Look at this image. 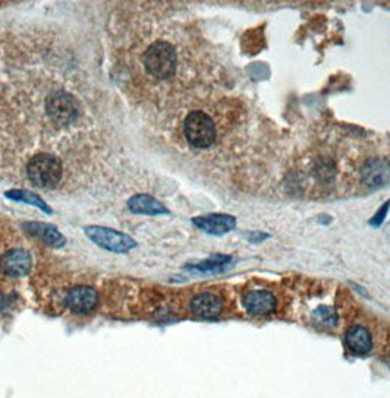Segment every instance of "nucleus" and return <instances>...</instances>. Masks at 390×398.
<instances>
[{"mask_svg": "<svg viewBox=\"0 0 390 398\" xmlns=\"http://www.w3.org/2000/svg\"><path fill=\"white\" fill-rule=\"evenodd\" d=\"M314 316H315V319L320 321L322 324H326V325L336 324V313H334V311L330 309V308H326V306L319 308L317 311L314 312Z\"/></svg>", "mask_w": 390, "mask_h": 398, "instance_id": "a211bd4d", "label": "nucleus"}, {"mask_svg": "<svg viewBox=\"0 0 390 398\" xmlns=\"http://www.w3.org/2000/svg\"><path fill=\"white\" fill-rule=\"evenodd\" d=\"M24 230L34 237L42 239L49 246H53V248H62V246L66 242L63 235L51 224L27 223V224H24Z\"/></svg>", "mask_w": 390, "mask_h": 398, "instance_id": "f8f14e48", "label": "nucleus"}, {"mask_svg": "<svg viewBox=\"0 0 390 398\" xmlns=\"http://www.w3.org/2000/svg\"><path fill=\"white\" fill-rule=\"evenodd\" d=\"M362 182L370 187H380L390 182V163L384 158H370L361 168Z\"/></svg>", "mask_w": 390, "mask_h": 398, "instance_id": "6e6552de", "label": "nucleus"}, {"mask_svg": "<svg viewBox=\"0 0 390 398\" xmlns=\"http://www.w3.org/2000/svg\"><path fill=\"white\" fill-rule=\"evenodd\" d=\"M193 223L202 232L214 236H221L235 229L236 220L228 214H210V216L195 217Z\"/></svg>", "mask_w": 390, "mask_h": 398, "instance_id": "1a4fd4ad", "label": "nucleus"}, {"mask_svg": "<svg viewBox=\"0 0 390 398\" xmlns=\"http://www.w3.org/2000/svg\"><path fill=\"white\" fill-rule=\"evenodd\" d=\"M5 197L12 199V201H16V202H25V204L34 205L37 208H40L42 211H44L47 214H51V208L39 195L34 194V192L21 191V189H13V191L5 192Z\"/></svg>", "mask_w": 390, "mask_h": 398, "instance_id": "2eb2a0df", "label": "nucleus"}, {"mask_svg": "<svg viewBox=\"0 0 390 398\" xmlns=\"http://www.w3.org/2000/svg\"><path fill=\"white\" fill-rule=\"evenodd\" d=\"M221 308H223L221 299L210 292L200 293L191 300L193 313L202 319L216 318L221 312Z\"/></svg>", "mask_w": 390, "mask_h": 398, "instance_id": "9b49d317", "label": "nucleus"}, {"mask_svg": "<svg viewBox=\"0 0 390 398\" xmlns=\"http://www.w3.org/2000/svg\"><path fill=\"white\" fill-rule=\"evenodd\" d=\"M0 268L8 277H24L31 270V255L24 249H12L2 256Z\"/></svg>", "mask_w": 390, "mask_h": 398, "instance_id": "423d86ee", "label": "nucleus"}, {"mask_svg": "<svg viewBox=\"0 0 390 398\" xmlns=\"http://www.w3.org/2000/svg\"><path fill=\"white\" fill-rule=\"evenodd\" d=\"M389 205H390V202H386V204L383 205V208L380 210V214H379V213L376 214V217H374L373 220H371V224H373V225H380V224L383 223V220H384V217H386V213H387Z\"/></svg>", "mask_w": 390, "mask_h": 398, "instance_id": "6ab92c4d", "label": "nucleus"}, {"mask_svg": "<svg viewBox=\"0 0 390 398\" xmlns=\"http://www.w3.org/2000/svg\"><path fill=\"white\" fill-rule=\"evenodd\" d=\"M99 303V296L95 289L88 286H77L66 294V306L77 312V313H87L95 309Z\"/></svg>", "mask_w": 390, "mask_h": 398, "instance_id": "0eeeda50", "label": "nucleus"}, {"mask_svg": "<svg viewBox=\"0 0 390 398\" xmlns=\"http://www.w3.org/2000/svg\"><path fill=\"white\" fill-rule=\"evenodd\" d=\"M232 261L231 256L226 255H214L207 258L206 261H201L198 263L191 265V268L198 271V273H216L221 271L225 267H228V263Z\"/></svg>", "mask_w": 390, "mask_h": 398, "instance_id": "dca6fc26", "label": "nucleus"}, {"mask_svg": "<svg viewBox=\"0 0 390 398\" xmlns=\"http://www.w3.org/2000/svg\"><path fill=\"white\" fill-rule=\"evenodd\" d=\"M27 173L35 186L51 189L61 182L62 164L58 157L51 154H39L30 160Z\"/></svg>", "mask_w": 390, "mask_h": 398, "instance_id": "f03ea898", "label": "nucleus"}, {"mask_svg": "<svg viewBox=\"0 0 390 398\" xmlns=\"http://www.w3.org/2000/svg\"><path fill=\"white\" fill-rule=\"evenodd\" d=\"M176 51L169 43L157 42L144 54L145 69L159 80L171 78L176 70Z\"/></svg>", "mask_w": 390, "mask_h": 398, "instance_id": "f257e3e1", "label": "nucleus"}, {"mask_svg": "<svg viewBox=\"0 0 390 398\" xmlns=\"http://www.w3.org/2000/svg\"><path fill=\"white\" fill-rule=\"evenodd\" d=\"M185 137L195 148H209L216 141V126L210 116L202 111H193L183 123Z\"/></svg>", "mask_w": 390, "mask_h": 398, "instance_id": "7ed1b4c3", "label": "nucleus"}, {"mask_svg": "<svg viewBox=\"0 0 390 398\" xmlns=\"http://www.w3.org/2000/svg\"><path fill=\"white\" fill-rule=\"evenodd\" d=\"M243 305L251 315H269L276 308V299L270 292L254 290L243 297Z\"/></svg>", "mask_w": 390, "mask_h": 398, "instance_id": "9d476101", "label": "nucleus"}, {"mask_svg": "<svg viewBox=\"0 0 390 398\" xmlns=\"http://www.w3.org/2000/svg\"><path fill=\"white\" fill-rule=\"evenodd\" d=\"M87 236L99 244L100 248L110 251V252H118V254H125L134 249L137 246V242L122 232H116L107 229V227H99V225H91L85 227Z\"/></svg>", "mask_w": 390, "mask_h": 398, "instance_id": "39448f33", "label": "nucleus"}, {"mask_svg": "<svg viewBox=\"0 0 390 398\" xmlns=\"http://www.w3.org/2000/svg\"><path fill=\"white\" fill-rule=\"evenodd\" d=\"M128 208L135 214L147 216H162L169 214L167 208L150 195H135L128 201Z\"/></svg>", "mask_w": 390, "mask_h": 398, "instance_id": "4468645a", "label": "nucleus"}, {"mask_svg": "<svg viewBox=\"0 0 390 398\" xmlns=\"http://www.w3.org/2000/svg\"><path fill=\"white\" fill-rule=\"evenodd\" d=\"M47 116L58 125H69L80 116V103L65 91L53 92L46 100Z\"/></svg>", "mask_w": 390, "mask_h": 398, "instance_id": "20e7f679", "label": "nucleus"}, {"mask_svg": "<svg viewBox=\"0 0 390 398\" xmlns=\"http://www.w3.org/2000/svg\"><path fill=\"white\" fill-rule=\"evenodd\" d=\"M345 344L351 352L357 354H367L373 347V340L367 328L361 325L351 327L345 334Z\"/></svg>", "mask_w": 390, "mask_h": 398, "instance_id": "ddd939ff", "label": "nucleus"}, {"mask_svg": "<svg viewBox=\"0 0 390 398\" xmlns=\"http://www.w3.org/2000/svg\"><path fill=\"white\" fill-rule=\"evenodd\" d=\"M334 175V164L329 158H320V161L315 164V176L323 182H329L333 179Z\"/></svg>", "mask_w": 390, "mask_h": 398, "instance_id": "f3484780", "label": "nucleus"}]
</instances>
